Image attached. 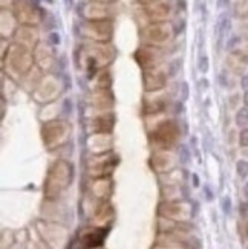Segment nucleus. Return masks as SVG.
Returning <instances> with one entry per match:
<instances>
[{
  "mask_svg": "<svg viewBox=\"0 0 248 249\" xmlns=\"http://www.w3.org/2000/svg\"><path fill=\"white\" fill-rule=\"evenodd\" d=\"M230 26H231V23H230V17H229V14H221V17H219V20H218V34H219V40H222L224 38V35L229 33L230 31Z\"/></svg>",
  "mask_w": 248,
  "mask_h": 249,
  "instance_id": "nucleus-1",
  "label": "nucleus"
},
{
  "mask_svg": "<svg viewBox=\"0 0 248 249\" xmlns=\"http://www.w3.org/2000/svg\"><path fill=\"white\" fill-rule=\"evenodd\" d=\"M236 124L241 129H244L248 124V107H242V109L237 110V113H236Z\"/></svg>",
  "mask_w": 248,
  "mask_h": 249,
  "instance_id": "nucleus-2",
  "label": "nucleus"
},
{
  "mask_svg": "<svg viewBox=\"0 0 248 249\" xmlns=\"http://www.w3.org/2000/svg\"><path fill=\"white\" fill-rule=\"evenodd\" d=\"M236 171L242 179L248 178V162L247 161H239L236 164Z\"/></svg>",
  "mask_w": 248,
  "mask_h": 249,
  "instance_id": "nucleus-3",
  "label": "nucleus"
},
{
  "mask_svg": "<svg viewBox=\"0 0 248 249\" xmlns=\"http://www.w3.org/2000/svg\"><path fill=\"white\" fill-rule=\"evenodd\" d=\"M198 67H199V70H201V72H204V74H205L207 70H209V67H210V61H209V57H207L205 54L199 57Z\"/></svg>",
  "mask_w": 248,
  "mask_h": 249,
  "instance_id": "nucleus-4",
  "label": "nucleus"
},
{
  "mask_svg": "<svg viewBox=\"0 0 248 249\" xmlns=\"http://www.w3.org/2000/svg\"><path fill=\"white\" fill-rule=\"evenodd\" d=\"M239 145L241 147H248V129L244 127L239 132Z\"/></svg>",
  "mask_w": 248,
  "mask_h": 249,
  "instance_id": "nucleus-5",
  "label": "nucleus"
},
{
  "mask_svg": "<svg viewBox=\"0 0 248 249\" xmlns=\"http://www.w3.org/2000/svg\"><path fill=\"white\" fill-rule=\"evenodd\" d=\"M222 210L225 214H229L230 210H231V200H230V197H224L222 199Z\"/></svg>",
  "mask_w": 248,
  "mask_h": 249,
  "instance_id": "nucleus-6",
  "label": "nucleus"
},
{
  "mask_svg": "<svg viewBox=\"0 0 248 249\" xmlns=\"http://www.w3.org/2000/svg\"><path fill=\"white\" fill-rule=\"evenodd\" d=\"M239 41H241L239 37H237V35H233L229 41H227V49H233V48H236L237 45H239Z\"/></svg>",
  "mask_w": 248,
  "mask_h": 249,
  "instance_id": "nucleus-7",
  "label": "nucleus"
},
{
  "mask_svg": "<svg viewBox=\"0 0 248 249\" xmlns=\"http://www.w3.org/2000/svg\"><path fill=\"white\" fill-rule=\"evenodd\" d=\"M49 41L53 45H58L60 43V35L57 33H53V34H49Z\"/></svg>",
  "mask_w": 248,
  "mask_h": 249,
  "instance_id": "nucleus-8",
  "label": "nucleus"
},
{
  "mask_svg": "<svg viewBox=\"0 0 248 249\" xmlns=\"http://www.w3.org/2000/svg\"><path fill=\"white\" fill-rule=\"evenodd\" d=\"M241 87L245 89V90H248V75H244L241 78Z\"/></svg>",
  "mask_w": 248,
  "mask_h": 249,
  "instance_id": "nucleus-9",
  "label": "nucleus"
},
{
  "mask_svg": "<svg viewBox=\"0 0 248 249\" xmlns=\"http://www.w3.org/2000/svg\"><path fill=\"white\" fill-rule=\"evenodd\" d=\"M229 3H230V0H218V2H216V6H218V8H227V6H229Z\"/></svg>",
  "mask_w": 248,
  "mask_h": 249,
  "instance_id": "nucleus-10",
  "label": "nucleus"
},
{
  "mask_svg": "<svg viewBox=\"0 0 248 249\" xmlns=\"http://www.w3.org/2000/svg\"><path fill=\"white\" fill-rule=\"evenodd\" d=\"M218 78H219V84H221L222 87H227V78H225V75H224V74H221Z\"/></svg>",
  "mask_w": 248,
  "mask_h": 249,
  "instance_id": "nucleus-11",
  "label": "nucleus"
},
{
  "mask_svg": "<svg viewBox=\"0 0 248 249\" xmlns=\"http://www.w3.org/2000/svg\"><path fill=\"white\" fill-rule=\"evenodd\" d=\"M244 104H245V107H248V90H245V93H244Z\"/></svg>",
  "mask_w": 248,
  "mask_h": 249,
  "instance_id": "nucleus-12",
  "label": "nucleus"
},
{
  "mask_svg": "<svg viewBox=\"0 0 248 249\" xmlns=\"http://www.w3.org/2000/svg\"><path fill=\"white\" fill-rule=\"evenodd\" d=\"M244 196L247 197V199H248V182L244 185Z\"/></svg>",
  "mask_w": 248,
  "mask_h": 249,
  "instance_id": "nucleus-13",
  "label": "nucleus"
},
{
  "mask_svg": "<svg viewBox=\"0 0 248 249\" xmlns=\"http://www.w3.org/2000/svg\"><path fill=\"white\" fill-rule=\"evenodd\" d=\"M31 3H33L34 6H38V3H40V0H29Z\"/></svg>",
  "mask_w": 248,
  "mask_h": 249,
  "instance_id": "nucleus-14",
  "label": "nucleus"
},
{
  "mask_svg": "<svg viewBox=\"0 0 248 249\" xmlns=\"http://www.w3.org/2000/svg\"><path fill=\"white\" fill-rule=\"evenodd\" d=\"M65 3H66V6L69 8V6H72V0H65Z\"/></svg>",
  "mask_w": 248,
  "mask_h": 249,
  "instance_id": "nucleus-15",
  "label": "nucleus"
},
{
  "mask_svg": "<svg viewBox=\"0 0 248 249\" xmlns=\"http://www.w3.org/2000/svg\"><path fill=\"white\" fill-rule=\"evenodd\" d=\"M46 2H48V3H53V0H46Z\"/></svg>",
  "mask_w": 248,
  "mask_h": 249,
  "instance_id": "nucleus-16",
  "label": "nucleus"
}]
</instances>
